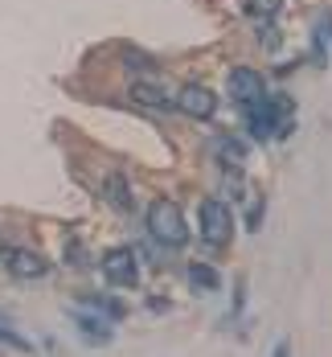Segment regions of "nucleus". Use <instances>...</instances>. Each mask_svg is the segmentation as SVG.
Listing matches in <instances>:
<instances>
[{
	"instance_id": "obj_1",
	"label": "nucleus",
	"mask_w": 332,
	"mask_h": 357,
	"mask_svg": "<svg viewBox=\"0 0 332 357\" xmlns=\"http://www.w3.org/2000/svg\"><path fill=\"white\" fill-rule=\"evenodd\" d=\"M295 123V107L287 95H267L255 107H246V128L255 140H283Z\"/></svg>"
},
{
	"instance_id": "obj_2",
	"label": "nucleus",
	"mask_w": 332,
	"mask_h": 357,
	"mask_svg": "<svg viewBox=\"0 0 332 357\" xmlns=\"http://www.w3.org/2000/svg\"><path fill=\"white\" fill-rule=\"evenodd\" d=\"M148 230H152V238L164 243V247H184V243H189V226H184L181 206L168 202V197H160V202L148 206Z\"/></svg>"
},
{
	"instance_id": "obj_3",
	"label": "nucleus",
	"mask_w": 332,
	"mask_h": 357,
	"mask_svg": "<svg viewBox=\"0 0 332 357\" xmlns=\"http://www.w3.org/2000/svg\"><path fill=\"white\" fill-rule=\"evenodd\" d=\"M197 230H201V238H205L210 247H226L230 234H234V214H230V206H226L221 197H205V202L197 206Z\"/></svg>"
},
{
	"instance_id": "obj_4",
	"label": "nucleus",
	"mask_w": 332,
	"mask_h": 357,
	"mask_svg": "<svg viewBox=\"0 0 332 357\" xmlns=\"http://www.w3.org/2000/svg\"><path fill=\"white\" fill-rule=\"evenodd\" d=\"M99 267H103L107 284H115V287H136V284H140V259H136V250H132V247L103 250Z\"/></svg>"
},
{
	"instance_id": "obj_5",
	"label": "nucleus",
	"mask_w": 332,
	"mask_h": 357,
	"mask_svg": "<svg viewBox=\"0 0 332 357\" xmlns=\"http://www.w3.org/2000/svg\"><path fill=\"white\" fill-rule=\"evenodd\" d=\"M230 99L238 103V107H255L258 99H267V82H262V74L251 70V66H234L230 70Z\"/></svg>"
},
{
	"instance_id": "obj_6",
	"label": "nucleus",
	"mask_w": 332,
	"mask_h": 357,
	"mask_svg": "<svg viewBox=\"0 0 332 357\" xmlns=\"http://www.w3.org/2000/svg\"><path fill=\"white\" fill-rule=\"evenodd\" d=\"M173 107L189 115V119H210L214 111H218V99H214V91L210 86H201V82H189L177 91V99H173Z\"/></svg>"
},
{
	"instance_id": "obj_7",
	"label": "nucleus",
	"mask_w": 332,
	"mask_h": 357,
	"mask_svg": "<svg viewBox=\"0 0 332 357\" xmlns=\"http://www.w3.org/2000/svg\"><path fill=\"white\" fill-rule=\"evenodd\" d=\"M0 259H4V267H8V275H17V280H41V275L49 271L45 255H37V250H29V247H4Z\"/></svg>"
},
{
	"instance_id": "obj_8",
	"label": "nucleus",
	"mask_w": 332,
	"mask_h": 357,
	"mask_svg": "<svg viewBox=\"0 0 332 357\" xmlns=\"http://www.w3.org/2000/svg\"><path fill=\"white\" fill-rule=\"evenodd\" d=\"M132 99H136L140 107H152V111H164V107H173V99H168V91H164V86H156V82H132Z\"/></svg>"
},
{
	"instance_id": "obj_9",
	"label": "nucleus",
	"mask_w": 332,
	"mask_h": 357,
	"mask_svg": "<svg viewBox=\"0 0 332 357\" xmlns=\"http://www.w3.org/2000/svg\"><path fill=\"white\" fill-rule=\"evenodd\" d=\"M214 156H218L226 169H242L246 165V144L234 140V136H218L214 140Z\"/></svg>"
},
{
	"instance_id": "obj_10",
	"label": "nucleus",
	"mask_w": 332,
	"mask_h": 357,
	"mask_svg": "<svg viewBox=\"0 0 332 357\" xmlns=\"http://www.w3.org/2000/svg\"><path fill=\"white\" fill-rule=\"evenodd\" d=\"M189 287H193V291H218L221 275L210 263H189Z\"/></svg>"
},
{
	"instance_id": "obj_11",
	"label": "nucleus",
	"mask_w": 332,
	"mask_h": 357,
	"mask_svg": "<svg viewBox=\"0 0 332 357\" xmlns=\"http://www.w3.org/2000/svg\"><path fill=\"white\" fill-rule=\"evenodd\" d=\"M74 321H78L82 337H86L90 345H107V341H111V324H107V321H99V317H86V312H78Z\"/></svg>"
},
{
	"instance_id": "obj_12",
	"label": "nucleus",
	"mask_w": 332,
	"mask_h": 357,
	"mask_svg": "<svg viewBox=\"0 0 332 357\" xmlns=\"http://www.w3.org/2000/svg\"><path fill=\"white\" fill-rule=\"evenodd\" d=\"M103 193H107V202L115 206V210H132V189H127V181L123 177H107V185H103Z\"/></svg>"
},
{
	"instance_id": "obj_13",
	"label": "nucleus",
	"mask_w": 332,
	"mask_h": 357,
	"mask_svg": "<svg viewBox=\"0 0 332 357\" xmlns=\"http://www.w3.org/2000/svg\"><path fill=\"white\" fill-rule=\"evenodd\" d=\"M329 45H332V17L324 13L316 21V62H329Z\"/></svg>"
},
{
	"instance_id": "obj_14",
	"label": "nucleus",
	"mask_w": 332,
	"mask_h": 357,
	"mask_svg": "<svg viewBox=\"0 0 332 357\" xmlns=\"http://www.w3.org/2000/svg\"><path fill=\"white\" fill-rule=\"evenodd\" d=\"M279 4H283V0H242V8H246L255 21H271V17L279 13Z\"/></svg>"
},
{
	"instance_id": "obj_15",
	"label": "nucleus",
	"mask_w": 332,
	"mask_h": 357,
	"mask_svg": "<svg viewBox=\"0 0 332 357\" xmlns=\"http://www.w3.org/2000/svg\"><path fill=\"white\" fill-rule=\"evenodd\" d=\"M258 41H262L267 50H275V45H279V29H275V25H267V21H258Z\"/></svg>"
},
{
	"instance_id": "obj_16",
	"label": "nucleus",
	"mask_w": 332,
	"mask_h": 357,
	"mask_svg": "<svg viewBox=\"0 0 332 357\" xmlns=\"http://www.w3.org/2000/svg\"><path fill=\"white\" fill-rule=\"evenodd\" d=\"M123 62H127V70H148L144 54H132V50H127V54H123Z\"/></svg>"
},
{
	"instance_id": "obj_17",
	"label": "nucleus",
	"mask_w": 332,
	"mask_h": 357,
	"mask_svg": "<svg viewBox=\"0 0 332 357\" xmlns=\"http://www.w3.org/2000/svg\"><path fill=\"white\" fill-rule=\"evenodd\" d=\"M271 357H292V341H279V345H275V354Z\"/></svg>"
}]
</instances>
